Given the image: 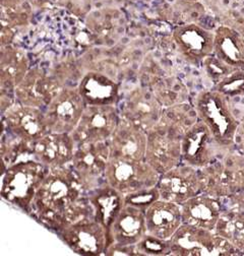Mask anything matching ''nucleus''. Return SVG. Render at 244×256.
<instances>
[{
    "mask_svg": "<svg viewBox=\"0 0 244 256\" xmlns=\"http://www.w3.org/2000/svg\"><path fill=\"white\" fill-rule=\"evenodd\" d=\"M172 256L230 255L234 246L215 231L183 222L169 240Z\"/></svg>",
    "mask_w": 244,
    "mask_h": 256,
    "instance_id": "nucleus-4",
    "label": "nucleus"
},
{
    "mask_svg": "<svg viewBox=\"0 0 244 256\" xmlns=\"http://www.w3.org/2000/svg\"><path fill=\"white\" fill-rule=\"evenodd\" d=\"M140 256H167L171 255L169 240H164L146 234L136 245Z\"/></svg>",
    "mask_w": 244,
    "mask_h": 256,
    "instance_id": "nucleus-27",
    "label": "nucleus"
},
{
    "mask_svg": "<svg viewBox=\"0 0 244 256\" xmlns=\"http://www.w3.org/2000/svg\"><path fill=\"white\" fill-rule=\"evenodd\" d=\"M88 194L70 165L49 169L28 214L59 233L84 218L94 216Z\"/></svg>",
    "mask_w": 244,
    "mask_h": 256,
    "instance_id": "nucleus-1",
    "label": "nucleus"
},
{
    "mask_svg": "<svg viewBox=\"0 0 244 256\" xmlns=\"http://www.w3.org/2000/svg\"><path fill=\"white\" fill-rule=\"evenodd\" d=\"M120 118L148 134L159 123L162 114L158 104L150 102V98H142L132 102Z\"/></svg>",
    "mask_w": 244,
    "mask_h": 256,
    "instance_id": "nucleus-23",
    "label": "nucleus"
},
{
    "mask_svg": "<svg viewBox=\"0 0 244 256\" xmlns=\"http://www.w3.org/2000/svg\"><path fill=\"white\" fill-rule=\"evenodd\" d=\"M59 236L74 253L84 256L104 255L110 245L108 230L94 216L84 218L60 231Z\"/></svg>",
    "mask_w": 244,
    "mask_h": 256,
    "instance_id": "nucleus-7",
    "label": "nucleus"
},
{
    "mask_svg": "<svg viewBox=\"0 0 244 256\" xmlns=\"http://www.w3.org/2000/svg\"><path fill=\"white\" fill-rule=\"evenodd\" d=\"M60 90L50 80L38 74L24 76L18 86L20 103L45 109Z\"/></svg>",
    "mask_w": 244,
    "mask_h": 256,
    "instance_id": "nucleus-22",
    "label": "nucleus"
},
{
    "mask_svg": "<svg viewBox=\"0 0 244 256\" xmlns=\"http://www.w3.org/2000/svg\"><path fill=\"white\" fill-rule=\"evenodd\" d=\"M48 168L35 158L22 160L2 171L0 196L8 204L30 212Z\"/></svg>",
    "mask_w": 244,
    "mask_h": 256,
    "instance_id": "nucleus-2",
    "label": "nucleus"
},
{
    "mask_svg": "<svg viewBox=\"0 0 244 256\" xmlns=\"http://www.w3.org/2000/svg\"><path fill=\"white\" fill-rule=\"evenodd\" d=\"M161 200V194L158 186L142 189L134 194L124 196L126 204L134 206L146 212L152 204Z\"/></svg>",
    "mask_w": 244,
    "mask_h": 256,
    "instance_id": "nucleus-28",
    "label": "nucleus"
},
{
    "mask_svg": "<svg viewBox=\"0 0 244 256\" xmlns=\"http://www.w3.org/2000/svg\"><path fill=\"white\" fill-rule=\"evenodd\" d=\"M186 2H194V0H186Z\"/></svg>",
    "mask_w": 244,
    "mask_h": 256,
    "instance_id": "nucleus-30",
    "label": "nucleus"
},
{
    "mask_svg": "<svg viewBox=\"0 0 244 256\" xmlns=\"http://www.w3.org/2000/svg\"><path fill=\"white\" fill-rule=\"evenodd\" d=\"M200 120L210 130L219 144H229L236 134V123L224 100L216 92H202L196 101Z\"/></svg>",
    "mask_w": 244,
    "mask_h": 256,
    "instance_id": "nucleus-10",
    "label": "nucleus"
},
{
    "mask_svg": "<svg viewBox=\"0 0 244 256\" xmlns=\"http://www.w3.org/2000/svg\"><path fill=\"white\" fill-rule=\"evenodd\" d=\"M120 122L114 106L86 105L72 136L76 144L108 142Z\"/></svg>",
    "mask_w": 244,
    "mask_h": 256,
    "instance_id": "nucleus-9",
    "label": "nucleus"
},
{
    "mask_svg": "<svg viewBox=\"0 0 244 256\" xmlns=\"http://www.w3.org/2000/svg\"><path fill=\"white\" fill-rule=\"evenodd\" d=\"M78 90L86 105L114 106L118 99V84L107 76L90 72L80 80Z\"/></svg>",
    "mask_w": 244,
    "mask_h": 256,
    "instance_id": "nucleus-20",
    "label": "nucleus"
},
{
    "mask_svg": "<svg viewBox=\"0 0 244 256\" xmlns=\"http://www.w3.org/2000/svg\"><path fill=\"white\" fill-rule=\"evenodd\" d=\"M186 130L161 118L148 132L146 161L160 175L182 163L181 140Z\"/></svg>",
    "mask_w": 244,
    "mask_h": 256,
    "instance_id": "nucleus-3",
    "label": "nucleus"
},
{
    "mask_svg": "<svg viewBox=\"0 0 244 256\" xmlns=\"http://www.w3.org/2000/svg\"><path fill=\"white\" fill-rule=\"evenodd\" d=\"M76 142L72 134L49 132L34 146V158L48 169L68 166Z\"/></svg>",
    "mask_w": 244,
    "mask_h": 256,
    "instance_id": "nucleus-14",
    "label": "nucleus"
},
{
    "mask_svg": "<svg viewBox=\"0 0 244 256\" xmlns=\"http://www.w3.org/2000/svg\"><path fill=\"white\" fill-rule=\"evenodd\" d=\"M182 220L188 225L215 231L221 218V204L214 196L198 194L181 204Z\"/></svg>",
    "mask_w": 244,
    "mask_h": 256,
    "instance_id": "nucleus-19",
    "label": "nucleus"
},
{
    "mask_svg": "<svg viewBox=\"0 0 244 256\" xmlns=\"http://www.w3.org/2000/svg\"><path fill=\"white\" fill-rule=\"evenodd\" d=\"M86 106L78 88L60 90L44 109L50 132L72 134Z\"/></svg>",
    "mask_w": 244,
    "mask_h": 256,
    "instance_id": "nucleus-11",
    "label": "nucleus"
},
{
    "mask_svg": "<svg viewBox=\"0 0 244 256\" xmlns=\"http://www.w3.org/2000/svg\"><path fill=\"white\" fill-rule=\"evenodd\" d=\"M217 142L208 126L200 120L188 128L181 140L182 163L196 169L206 167L212 156V144Z\"/></svg>",
    "mask_w": 244,
    "mask_h": 256,
    "instance_id": "nucleus-13",
    "label": "nucleus"
},
{
    "mask_svg": "<svg viewBox=\"0 0 244 256\" xmlns=\"http://www.w3.org/2000/svg\"><path fill=\"white\" fill-rule=\"evenodd\" d=\"M111 158L108 142L76 144L70 164L84 189L90 192L106 183V170Z\"/></svg>",
    "mask_w": 244,
    "mask_h": 256,
    "instance_id": "nucleus-5",
    "label": "nucleus"
},
{
    "mask_svg": "<svg viewBox=\"0 0 244 256\" xmlns=\"http://www.w3.org/2000/svg\"><path fill=\"white\" fill-rule=\"evenodd\" d=\"M172 38L182 57L192 63L200 62L214 50L215 37L196 24L177 26Z\"/></svg>",
    "mask_w": 244,
    "mask_h": 256,
    "instance_id": "nucleus-16",
    "label": "nucleus"
},
{
    "mask_svg": "<svg viewBox=\"0 0 244 256\" xmlns=\"http://www.w3.org/2000/svg\"><path fill=\"white\" fill-rule=\"evenodd\" d=\"M214 50L219 59L230 66H237L242 61V49L235 32L221 28L214 38Z\"/></svg>",
    "mask_w": 244,
    "mask_h": 256,
    "instance_id": "nucleus-24",
    "label": "nucleus"
},
{
    "mask_svg": "<svg viewBox=\"0 0 244 256\" xmlns=\"http://www.w3.org/2000/svg\"><path fill=\"white\" fill-rule=\"evenodd\" d=\"M148 234L170 240L183 224L181 206L159 200L146 212Z\"/></svg>",
    "mask_w": 244,
    "mask_h": 256,
    "instance_id": "nucleus-18",
    "label": "nucleus"
},
{
    "mask_svg": "<svg viewBox=\"0 0 244 256\" xmlns=\"http://www.w3.org/2000/svg\"><path fill=\"white\" fill-rule=\"evenodd\" d=\"M4 130L33 146L50 132L44 110L22 103L4 111Z\"/></svg>",
    "mask_w": 244,
    "mask_h": 256,
    "instance_id": "nucleus-8",
    "label": "nucleus"
},
{
    "mask_svg": "<svg viewBox=\"0 0 244 256\" xmlns=\"http://www.w3.org/2000/svg\"><path fill=\"white\" fill-rule=\"evenodd\" d=\"M157 186L161 200L180 206L200 194L202 190L200 176L196 169L183 163L161 174Z\"/></svg>",
    "mask_w": 244,
    "mask_h": 256,
    "instance_id": "nucleus-12",
    "label": "nucleus"
},
{
    "mask_svg": "<svg viewBox=\"0 0 244 256\" xmlns=\"http://www.w3.org/2000/svg\"><path fill=\"white\" fill-rule=\"evenodd\" d=\"M106 183L128 196L157 186L160 174L146 161H128L111 158L106 170Z\"/></svg>",
    "mask_w": 244,
    "mask_h": 256,
    "instance_id": "nucleus-6",
    "label": "nucleus"
},
{
    "mask_svg": "<svg viewBox=\"0 0 244 256\" xmlns=\"http://www.w3.org/2000/svg\"><path fill=\"white\" fill-rule=\"evenodd\" d=\"M108 142L111 158L128 161H146L148 134L121 118Z\"/></svg>",
    "mask_w": 244,
    "mask_h": 256,
    "instance_id": "nucleus-15",
    "label": "nucleus"
},
{
    "mask_svg": "<svg viewBox=\"0 0 244 256\" xmlns=\"http://www.w3.org/2000/svg\"><path fill=\"white\" fill-rule=\"evenodd\" d=\"M105 256H140L136 245L111 244L104 253Z\"/></svg>",
    "mask_w": 244,
    "mask_h": 256,
    "instance_id": "nucleus-29",
    "label": "nucleus"
},
{
    "mask_svg": "<svg viewBox=\"0 0 244 256\" xmlns=\"http://www.w3.org/2000/svg\"><path fill=\"white\" fill-rule=\"evenodd\" d=\"M108 233L110 245H136L148 234L144 212L126 204Z\"/></svg>",
    "mask_w": 244,
    "mask_h": 256,
    "instance_id": "nucleus-17",
    "label": "nucleus"
},
{
    "mask_svg": "<svg viewBox=\"0 0 244 256\" xmlns=\"http://www.w3.org/2000/svg\"><path fill=\"white\" fill-rule=\"evenodd\" d=\"M88 196L94 210V218L109 230L126 206L124 196L108 183L90 191Z\"/></svg>",
    "mask_w": 244,
    "mask_h": 256,
    "instance_id": "nucleus-21",
    "label": "nucleus"
},
{
    "mask_svg": "<svg viewBox=\"0 0 244 256\" xmlns=\"http://www.w3.org/2000/svg\"><path fill=\"white\" fill-rule=\"evenodd\" d=\"M28 62L26 55L16 49H4L2 58V82L18 86L26 76Z\"/></svg>",
    "mask_w": 244,
    "mask_h": 256,
    "instance_id": "nucleus-25",
    "label": "nucleus"
},
{
    "mask_svg": "<svg viewBox=\"0 0 244 256\" xmlns=\"http://www.w3.org/2000/svg\"><path fill=\"white\" fill-rule=\"evenodd\" d=\"M215 232L234 247L244 248V216L235 214H221Z\"/></svg>",
    "mask_w": 244,
    "mask_h": 256,
    "instance_id": "nucleus-26",
    "label": "nucleus"
}]
</instances>
